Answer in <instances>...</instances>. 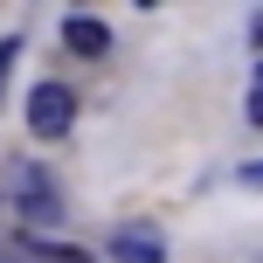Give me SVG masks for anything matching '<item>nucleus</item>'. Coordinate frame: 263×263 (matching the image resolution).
<instances>
[{"label": "nucleus", "instance_id": "7", "mask_svg": "<svg viewBox=\"0 0 263 263\" xmlns=\"http://www.w3.org/2000/svg\"><path fill=\"white\" fill-rule=\"evenodd\" d=\"M250 118L263 125V63H256V77H250Z\"/></svg>", "mask_w": 263, "mask_h": 263}, {"label": "nucleus", "instance_id": "6", "mask_svg": "<svg viewBox=\"0 0 263 263\" xmlns=\"http://www.w3.org/2000/svg\"><path fill=\"white\" fill-rule=\"evenodd\" d=\"M14 55H21V42L7 35V42H0V97H7V77H14Z\"/></svg>", "mask_w": 263, "mask_h": 263}, {"label": "nucleus", "instance_id": "9", "mask_svg": "<svg viewBox=\"0 0 263 263\" xmlns=\"http://www.w3.org/2000/svg\"><path fill=\"white\" fill-rule=\"evenodd\" d=\"M236 180H242V187H263V159H250V166H242Z\"/></svg>", "mask_w": 263, "mask_h": 263}, {"label": "nucleus", "instance_id": "5", "mask_svg": "<svg viewBox=\"0 0 263 263\" xmlns=\"http://www.w3.org/2000/svg\"><path fill=\"white\" fill-rule=\"evenodd\" d=\"M28 250H35L42 263H97L90 250H69V242H28Z\"/></svg>", "mask_w": 263, "mask_h": 263}, {"label": "nucleus", "instance_id": "2", "mask_svg": "<svg viewBox=\"0 0 263 263\" xmlns=\"http://www.w3.org/2000/svg\"><path fill=\"white\" fill-rule=\"evenodd\" d=\"M63 42H69V55H83V63L111 55V28L97 21V14H69V21H63Z\"/></svg>", "mask_w": 263, "mask_h": 263}, {"label": "nucleus", "instance_id": "1", "mask_svg": "<svg viewBox=\"0 0 263 263\" xmlns=\"http://www.w3.org/2000/svg\"><path fill=\"white\" fill-rule=\"evenodd\" d=\"M69 125H77L69 83H35V90H28V132H35V139H63Z\"/></svg>", "mask_w": 263, "mask_h": 263}, {"label": "nucleus", "instance_id": "4", "mask_svg": "<svg viewBox=\"0 0 263 263\" xmlns=\"http://www.w3.org/2000/svg\"><path fill=\"white\" fill-rule=\"evenodd\" d=\"M21 208H28V222H55V187L28 173V180H21Z\"/></svg>", "mask_w": 263, "mask_h": 263}, {"label": "nucleus", "instance_id": "8", "mask_svg": "<svg viewBox=\"0 0 263 263\" xmlns=\"http://www.w3.org/2000/svg\"><path fill=\"white\" fill-rule=\"evenodd\" d=\"M0 263H42V256L28 250V242H21V250H14V242H0Z\"/></svg>", "mask_w": 263, "mask_h": 263}, {"label": "nucleus", "instance_id": "3", "mask_svg": "<svg viewBox=\"0 0 263 263\" xmlns=\"http://www.w3.org/2000/svg\"><path fill=\"white\" fill-rule=\"evenodd\" d=\"M111 256L118 263H166V242H159L145 222H125L118 236H111Z\"/></svg>", "mask_w": 263, "mask_h": 263}]
</instances>
